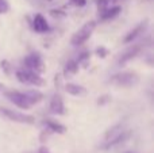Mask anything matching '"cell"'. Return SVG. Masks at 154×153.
I'll return each instance as SVG.
<instances>
[{"label":"cell","mask_w":154,"mask_h":153,"mask_svg":"<svg viewBox=\"0 0 154 153\" xmlns=\"http://www.w3.org/2000/svg\"><path fill=\"white\" fill-rule=\"evenodd\" d=\"M108 4H109L108 0H96V5H97V11H99V14L103 12V11L106 10L107 7H108Z\"/></svg>","instance_id":"obj_16"},{"label":"cell","mask_w":154,"mask_h":153,"mask_svg":"<svg viewBox=\"0 0 154 153\" xmlns=\"http://www.w3.org/2000/svg\"><path fill=\"white\" fill-rule=\"evenodd\" d=\"M146 27H147V23L146 22H142V23H139L138 26L135 27L134 30H131L130 33H128L127 35L125 37V39H123V42L125 43H130V42H133L135 38H138L141 34H143V31L146 30Z\"/></svg>","instance_id":"obj_12"},{"label":"cell","mask_w":154,"mask_h":153,"mask_svg":"<svg viewBox=\"0 0 154 153\" xmlns=\"http://www.w3.org/2000/svg\"><path fill=\"white\" fill-rule=\"evenodd\" d=\"M32 29H34V31L42 34V33H48L50 30V27H49V23L45 16L41 15V14H37L32 19Z\"/></svg>","instance_id":"obj_9"},{"label":"cell","mask_w":154,"mask_h":153,"mask_svg":"<svg viewBox=\"0 0 154 153\" xmlns=\"http://www.w3.org/2000/svg\"><path fill=\"white\" fill-rule=\"evenodd\" d=\"M0 65H2V69L4 70L7 75H10L11 73V64L7 61V60H3L2 62H0Z\"/></svg>","instance_id":"obj_18"},{"label":"cell","mask_w":154,"mask_h":153,"mask_svg":"<svg viewBox=\"0 0 154 153\" xmlns=\"http://www.w3.org/2000/svg\"><path fill=\"white\" fill-rule=\"evenodd\" d=\"M8 10H10V5H8L7 0H0V15L8 12Z\"/></svg>","instance_id":"obj_17"},{"label":"cell","mask_w":154,"mask_h":153,"mask_svg":"<svg viewBox=\"0 0 154 153\" xmlns=\"http://www.w3.org/2000/svg\"><path fill=\"white\" fill-rule=\"evenodd\" d=\"M37 153H50V152H49L46 148H41V149H39V151H38Z\"/></svg>","instance_id":"obj_22"},{"label":"cell","mask_w":154,"mask_h":153,"mask_svg":"<svg viewBox=\"0 0 154 153\" xmlns=\"http://www.w3.org/2000/svg\"><path fill=\"white\" fill-rule=\"evenodd\" d=\"M49 111H50L51 114H54V115H62V114H65L64 100H62V98L60 94H54L53 96H51Z\"/></svg>","instance_id":"obj_7"},{"label":"cell","mask_w":154,"mask_h":153,"mask_svg":"<svg viewBox=\"0 0 154 153\" xmlns=\"http://www.w3.org/2000/svg\"><path fill=\"white\" fill-rule=\"evenodd\" d=\"M5 98L10 100L11 103L16 106V107L22 108V110H27V108L31 107L27 96L24 95V92H19V91H7L5 92Z\"/></svg>","instance_id":"obj_6"},{"label":"cell","mask_w":154,"mask_h":153,"mask_svg":"<svg viewBox=\"0 0 154 153\" xmlns=\"http://www.w3.org/2000/svg\"><path fill=\"white\" fill-rule=\"evenodd\" d=\"M70 3L73 5H76V7H84L87 4V0H70Z\"/></svg>","instance_id":"obj_21"},{"label":"cell","mask_w":154,"mask_h":153,"mask_svg":"<svg viewBox=\"0 0 154 153\" xmlns=\"http://www.w3.org/2000/svg\"><path fill=\"white\" fill-rule=\"evenodd\" d=\"M141 50H142V45H141V43L131 46L128 50H126L125 53L120 56V58H119V61H118V64H119V65H125L126 62H128L130 60L135 58V57L138 56L139 53H141Z\"/></svg>","instance_id":"obj_8"},{"label":"cell","mask_w":154,"mask_h":153,"mask_svg":"<svg viewBox=\"0 0 154 153\" xmlns=\"http://www.w3.org/2000/svg\"><path fill=\"white\" fill-rule=\"evenodd\" d=\"M96 29V22L95 20H89L87 23H84L79 30L73 34L72 39H70V43L73 46H80L82 45L84 42H87L88 39L91 38V35L93 34Z\"/></svg>","instance_id":"obj_1"},{"label":"cell","mask_w":154,"mask_h":153,"mask_svg":"<svg viewBox=\"0 0 154 153\" xmlns=\"http://www.w3.org/2000/svg\"><path fill=\"white\" fill-rule=\"evenodd\" d=\"M96 54H97L99 57H101V58H106L107 54H108V50H107L106 48H103V46H100V48L96 49Z\"/></svg>","instance_id":"obj_19"},{"label":"cell","mask_w":154,"mask_h":153,"mask_svg":"<svg viewBox=\"0 0 154 153\" xmlns=\"http://www.w3.org/2000/svg\"><path fill=\"white\" fill-rule=\"evenodd\" d=\"M42 125L48 132L50 133H57V134H64L66 132V127L64 125L58 123V122L53 121V119H43L42 121Z\"/></svg>","instance_id":"obj_11"},{"label":"cell","mask_w":154,"mask_h":153,"mask_svg":"<svg viewBox=\"0 0 154 153\" xmlns=\"http://www.w3.org/2000/svg\"><path fill=\"white\" fill-rule=\"evenodd\" d=\"M139 81V76L135 72H120L114 75L109 79V83L114 84L116 87H134L135 84H138Z\"/></svg>","instance_id":"obj_2"},{"label":"cell","mask_w":154,"mask_h":153,"mask_svg":"<svg viewBox=\"0 0 154 153\" xmlns=\"http://www.w3.org/2000/svg\"><path fill=\"white\" fill-rule=\"evenodd\" d=\"M0 114L3 117H5L7 119L16 123H26V125H34L35 123V118L30 114H24V113H19L15 110H10V108H0Z\"/></svg>","instance_id":"obj_4"},{"label":"cell","mask_w":154,"mask_h":153,"mask_svg":"<svg viewBox=\"0 0 154 153\" xmlns=\"http://www.w3.org/2000/svg\"><path fill=\"white\" fill-rule=\"evenodd\" d=\"M24 95L27 96V99H29L31 106L42 102V99H43V94L41 91H38V89H29V91L24 92Z\"/></svg>","instance_id":"obj_14"},{"label":"cell","mask_w":154,"mask_h":153,"mask_svg":"<svg viewBox=\"0 0 154 153\" xmlns=\"http://www.w3.org/2000/svg\"><path fill=\"white\" fill-rule=\"evenodd\" d=\"M79 68H80V65H79V62H77V60H69V61L66 62V65H65L64 75L66 76V77L76 75V73L79 72Z\"/></svg>","instance_id":"obj_15"},{"label":"cell","mask_w":154,"mask_h":153,"mask_svg":"<svg viewBox=\"0 0 154 153\" xmlns=\"http://www.w3.org/2000/svg\"><path fill=\"white\" fill-rule=\"evenodd\" d=\"M120 12H122V7L120 5H112V7H107L103 12L99 14V18H100L101 22H108L115 19Z\"/></svg>","instance_id":"obj_10"},{"label":"cell","mask_w":154,"mask_h":153,"mask_svg":"<svg viewBox=\"0 0 154 153\" xmlns=\"http://www.w3.org/2000/svg\"><path fill=\"white\" fill-rule=\"evenodd\" d=\"M108 102H111V96H108V95H103V96L99 98L97 105L103 106V105H106V103H108Z\"/></svg>","instance_id":"obj_20"},{"label":"cell","mask_w":154,"mask_h":153,"mask_svg":"<svg viewBox=\"0 0 154 153\" xmlns=\"http://www.w3.org/2000/svg\"><path fill=\"white\" fill-rule=\"evenodd\" d=\"M23 65L26 69H30L32 72L37 73L45 72V62H43L39 53H31L29 56H26L23 60Z\"/></svg>","instance_id":"obj_5"},{"label":"cell","mask_w":154,"mask_h":153,"mask_svg":"<svg viewBox=\"0 0 154 153\" xmlns=\"http://www.w3.org/2000/svg\"><path fill=\"white\" fill-rule=\"evenodd\" d=\"M109 3H112V4H114V3H116V2H119V0H108Z\"/></svg>","instance_id":"obj_24"},{"label":"cell","mask_w":154,"mask_h":153,"mask_svg":"<svg viewBox=\"0 0 154 153\" xmlns=\"http://www.w3.org/2000/svg\"><path fill=\"white\" fill-rule=\"evenodd\" d=\"M65 91L69 95H73V96H82V95L87 94V89L82 86H79V84L75 83H68L65 84Z\"/></svg>","instance_id":"obj_13"},{"label":"cell","mask_w":154,"mask_h":153,"mask_svg":"<svg viewBox=\"0 0 154 153\" xmlns=\"http://www.w3.org/2000/svg\"><path fill=\"white\" fill-rule=\"evenodd\" d=\"M4 91H5V86H4V84L0 83V94H3Z\"/></svg>","instance_id":"obj_23"},{"label":"cell","mask_w":154,"mask_h":153,"mask_svg":"<svg viewBox=\"0 0 154 153\" xmlns=\"http://www.w3.org/2000/svg\"><path fill=\"white\" fill-rule=\"evenodd\" d=\"M16 79H18L22 84H27V86L41 87L45 84V81H43V79L39 76V73L32 72V70L26 69V68H22V69L16 70Z\"/></svg>","instance_id":"obj_3"}]
</instances>
